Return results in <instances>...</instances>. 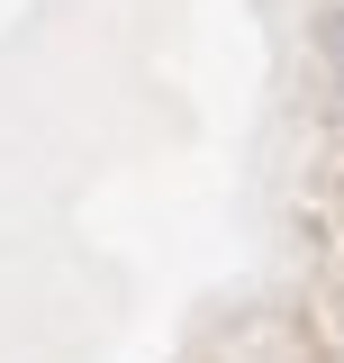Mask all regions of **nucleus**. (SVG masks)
Instances as JSON below:
<instances>
[{
    "instance_id": "nucleus-1",
    "label": "nucleus",
    "mask_w": 344,
    "mask_h": 363,
    "mask_svg": "<svg viewBox=\"0 0 344 363\" xmlns=\"http://www.w3.org/2000/svg\"><path fill=\"white\" fill-rule=\"evenodd\" d=\"M336 55H344V18H336Z\"/></svg>"
}]
</instances>
